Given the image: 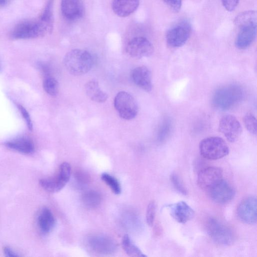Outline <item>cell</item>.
I'll use <instances>...</instances> for the list:
<instances>
[{"label":"cell","instance_id":"cell-9","mask_svg":"<svg viewBox=\"0 0 257 257\" xmlns=\"http://www.w3.org/2000/svg\"><path fill=\"white\" fill-rule=\"evenodd\" d=\"M154 51L152 44L146 38L137 37L127 44L126 52L131 57L140 59L151 56Z\"/></svg>","mask_w":257,"mask_h":257},{"label":"cell","instance_id":"cell-30","mask_svg":"<svg viewBox=\"0 0 257 257\" xmlns=\"http://www.w3.org/2000/svg\"><path fill=\"white\" fill-rule=\"evenodd\" d=\"M171 181L175 188L180 193L187 195V190L180 178L175 173H172L170 176Z\"/></svg>","mask_w":257,"mask_h":257},{"label":"cell","instance_id":"cell-27","mask_svg":"<svg viewBox=\"0 0 257 257\" xmlns=\"http://www.w3.org/2000/svg\"><path fill=\"white\" fill-rule=\"evenodd\" d=\"M172 129V122L169 118H166L163 121L160 126L158 138L160 142H163L170 135Z\"/></svg>","mask_w":257,"mask_h":257},{"label":"cell","instance_id":"cell-31","mask_svg":"<svg viewBox=\"0 0 257 257\" xmlns=\"http://www.w3.org/2000/svg\"><path fill=\"white\" fill-rule=\"evenodd\" d=\"M18 107L23 116V117L25 119L28 127L30 130L31 131L33 129V123L29 113L25 109V108L21 105H19Z\"/></svg>","mask_w":257,"mask_h":257},{"label":"cell","instance_id":"cell-15","mask_svg":"<svg viewBox=\"0 0 257 257\" xmlns=\"http://www.w3.org/2000/svg\"><path fill=\"white\" fill-rule=\"evenodd\" d=\"M61 10L63 17L71 21L80 19L84 13L81 0H61Z\"/></svg>","mask_w":257,"mask_h":257},{"label":"cell","instance_id":"cell-3","mask_svg":"<svg viewBox=\"0 0 257 257\" xmlns=\"http://www.w3.org/2000/svg\"><path fill=\"white\" fill-rule=\"evenodd\" d=\"M94 59L91 54L86 50L74 49L68 52L64 58L66 69L71 74L81 75L87 73L92 68Z\"/></svg>","mask_w":257,"mask_h":257},{"label":"cell","instance_id":"cell-32","mask_svg":"<svg viewBox=\"0 0 257 257\" xmlns=\"http://www.w3.org/2000/svg\"><path fill=\"white\" fill-rule=\"evenodd\" d=\"M165 4L174 12L180 11L182 0H163Z\"/></svg>","mask_w":257,"mask_h":257},{"label":"cell","instance_id":"cell-26","mask_svg":"<svg viewBox=\"0 0 257 257\" xmlns=\"http://www.w3.org/2000/svg\"><path fill=\"white\" fill-rule=\"evenodd\" d=\"M101 178L114 194H119L121 193L120 184L115 178L108 173H104L101 174Z\"/></svg>","mask_w":257,"mask_h":257},{"label":"cell","instance_id":"cell-8","mask_svg":"<svg viewBox=\"0 0 257 257\" xmlns=\"http://www.w3.org/2000/svg\"><path fill=\"white\" fill-rule=\"evenodd\" d=\"M191 25L188 21H183L170 29L166 34V41L173 48L180 47L185 44L191 33Z\"/></svg>","mask_w":257,"mask_h":257},{"label":"cell","instance_id":"cell-36","mask_svg":"<svg viewBox=\"0 0 257 257\" xmlns=\"http://www.w3.org/2000/svg\"><path fill=\"white\" fill-rule=\"evenodd\" d=\"M1 69H2V68H1V65L0 64V71H1Z\"/></svg>","mask_w":257,"mask_h":257},{"label":"cell","instance_id":"cell-20","mask_svg":"<svg viewBox=\"0 0 257 257\" xmlns=\"http://www.w3.org/2000/svg\"><path fill=\"white\" fill-rule=\"evenodd\" d=\"M6 146L11 150L24 154H31L35 150L33 141L26 137H20L9 141L6 143Z\"/></svg>","mask_w":257,"mask_h":257},{"label":"cell","instance_id":"cell-35","mask_svg":"<svg viewBox=\"0 0 257 257\" xmlns=\"http://www.w3.org/2000/svg\"><path fill=\"white\" fill-rule=\"evenodd\" d=\"M11 0H0V8L7 5Z\"/></svg>","mask_w":257,"mask_h":257},{"label":"cell","instance_id":"cell-16","mask_svg":"<svg viewBox=\"0 0 257 257\" xmlns=\"http://www.w3.org/2000/svg\"><path fill=\"white\" fill-rule=\"evenodd\" d=\"M134 82L143 90L150 92L152 89V75L150 70L142 66L134 69L131 73Z\"/></svg>","mask_w":257,"mask_h":257},{"label":"cell","instance_id":"cell-6","mask_svg":"<svg viewBox=\"0 0 257 257\" xmlns=\"http://www.w3.org/2000/svg\"><path fill=\"white\" fill-rule=\"evenodd\" d=\"M206 230L212 239L219 244L228 245L234 240V235L231 229L215 218L208 219Z\"/></svg>","mask_w":257,"mask_h":257},{"label":"cell","instance_id":"cell-10","mask_svg":"<svg viewBox=\"0 0 257 257\" xmlns=\"http://www.w3.org/2000/svg\"><path fill=\"white\" fill-rule=\"evenodd\" d=\"M257 200L254 196L243 199L237 208L238 218L244 223L253 224L257 220Z\"/></svg>","mask_w":257,"mask_h":257},{"label":"cell","instance_id":"cell-21","mask_svg":"<svg viewBox=\"0 0 257 257\" xmlns=\"http://www.w3.org/2000/svg\"><path fill=\"white\" fill-rule=\"evenodd\" d=\"M84 88L86 94L92 100L102 103L107 99V94L101 89L96 80L88 81L86 83Z\"/></svg>","mask_w":257,"mask_h":257},{"label":"cell","instance_id":"cell-12","mask_svg":"<svg viewBox=\"0 0 257 257\" xmlns=\"http://www.w3.org/2000/svg\"><path fill=\"white\" fill-rule=\"evenodd\" d=\"M238 32L235 40V45L239 49L248 48L256 37V22H249L236 26Z\"/></svg>","mask_w":257,"mask_h":257},{"label":"cell","instance_id":"cell-13","mask_svg":"<svg viewBox=\"0 0 257 257\" xmlns=\"http://www.w3.org/2000/svg\"><path fill=\"white\" fill-rule=\"evenodd\" d=\"M223 179L222 170L217 167H208L200 171L197 184L202 189L208 191Z\"/></svg>","mask_w":257,"mask_h":257},{"label":"cell","instance_id":"cell-17","mask_svg":"<svg viewBox=\"0 0 257 257\" xmlns=\"http://www.w3.org/2000/svg\"><path fill=\"white\" fill-rule=\"evenodd\" d=\"M172 216L178 222L185 223L195 215L194 210L185 202L180 201L170 206Z\"/></svg>","mask_w":257,"mask_h":257},{"label":"cell","instance_id":"cell-2","mask_svg":"<svg viewBox=\"0 0 257 257\" xmlns=\"http://www.w3.org/2000/svg\"><path fill=\"white\" fill-rule=\"evenodd\" d=\"M244 94V90L240 85L228 84L218 88L214 91L212 102L217 109L227 110L240 101Z\"/></svg>","mask_w":257,"mask_h":257},{"label":"cell","instance_id":"cell-7","mask_svg":"<svg viewBox=\"0 0 257 257\" xmlns=\"http://www.w3.org/2000/svg\"><path fill=\"white\" fill-rule=\"evenodd\" d=\"M71 173L70 165L67 162H64L60 166L58 172L55 177L42 179L39 181L40 184L47 192H59L69 181Z\"/></svg>","mask_w":257,"mask_h":257},{"label":"cell","instance_id":"cell-34","mask_svg":"<svg viewBox=\"0 0 257 257\" xmlns=\"http://www.w3.org/2000/svg\"><path fill=\"white\" fill-rule=\"evenodd\" d=\"M4 252L6 256L16 257L19 255L9 247L6 246L4 249Z\"/></svg>","mask_w":257,"mask_h":257},{"label":"cell","instance_id":"cell-28","mask_svg":"<svg viewBox=\"0 0 257 257\" xmlns=\"http://www.w3.org/2000/svg\"><path fill=\"white\" fill-rule=\"evenodd\" d=\"M244 125L250 133L256 134V119L255 117L251 113H246L243 118Z\"/></svg>","mask_w":257,"mask_h":257},{"label":"cell","instance_id":"cell-24","mask_svg":"<svg viewBox=\"0 0 257 257\" xmlns=\"http://www.w3.org/2000/svg\"><path fill=\"white\" fill-rule=\"evenodd\" d=\"M44 90L48 94L55 96L59 91V83L57 80L53 76L47 75L43 82Z\"/></svg>","mask_w":257,"mask_h":257},{"label":"cell","instance_id":"cell-1","mask_svg":"<svg viewBox=\"0 0 257 257\" xmlns=\"http://www.w3.org/2000/svg\"><path fill=\"white\" fill-rule=\"evenodd\" d=\"M50 7L48 6L40 18L26 20L17 24L11 36L16 40L34 39L45 36L53 27V19Z\"/></svg>","mask_w":257,"mask_h":257},{"label":"cell","instance_id":"cell-23","mask_svg":"<svg viewBox=\"0 0 257 257\" xmlns=\"http://www.w3.org/2000/svg\"><path fill=\"white\" fill-rule=\"evenodd\" d=\"M122 247L125 252L131 256H146L140 248L131 240L129 235L125 234L121 241Z\"/></svg>","mask_w":257,"mask_h":257},{"label":"cell","instance_id":"cell-25","mask_svg":"<svg viewBox=\"0 0 257 257\" xmlns=\"http://www.w3.org/2000/svg\"><path fill=\"white\" fill-rule=\"evenodd\" d=\"M82 201L87 207L94 208L99 204L101 201V197L97 192L94 191H89L83 194Z\"/></svg>","mask_w":257,"mask_h":257},{"label":"cell","instance_id":"cell-4","mask_svg":"<svg viewBox=\"0 0 257 257\" xmlns=\"http://www.w3.org/2000/svg\"><path fill=\"white\" fill-rule=\"evenodd\" d=\"M201 155L209 160L220 159L229 154L227 144L222 138L211 137L201 140L199 145Z\"/></svg>","mask_w":257,"mask_h":257},{"label":"cell","instance_id":"cell-11","mask_svg":"<svg viewBox=\"0 0 257 257\" xmlns=\"http://www.w3.org/2000/svg\"><path fill=\"white\" fill-rule=\"evenodd\" d=\"M219 130L228 141L234 142L240 137L242 129L236 117L227 114L221 118L219 123Z\"/></svg>","mask_w":257,"mask_h":257},{"label":"cell","instance_id":"cell-19","mask_svg":"<svg viewBox=\"0 0 257 257\" xmlns=\"http://www.w3.org/2000/svg\"><path fill=\"white\" fill-rule=\"evenodd\" d=\"M37 224L43 234L50 232L55 224V219L51 211L47 207L43 208L37 216Z\"/></svg>","mask_w":257,"mask_h":257},{"label":"cell","instance_id":"cell-14","mask_svg":"<svg viewBox=\"0 0 257 257\" xmlns=\"http://www.w3.org/2000/svg\"><path fill=\"white\" fill-rule=\"evenodd\" d=\"M210 197L214 202L224 204L231 201L234 197L235 191L227 181L221 180L208 191Z\"/></svg>","mask_w":257,"mask_h":257},{"label":"cell","instance_id":"cell-22","mask_svg":"<svg viewBox=\"0 0 257 257\" xmlns=\"http://www.w3.org/2000/svg\"><path fill=\"white\" fill-rule=\"evenodd\" d=\"M89 241L93 249L100 253H110L115 248L111 239L102 236H93Z\"/></svg>","mask_w":257,"mask_h":257},{"label":"cell","instance_id":"cell-29","mask_svg":"<svg viewBox=\"0 0 257 257\" xmlns=\"http://www.w3.org/2000/svg\"><path fill=\"white\" fill-rule=\"evenodd\" d=\"M156 210V203L154 201L150 202L147 207L146 211V222L150 226H153L155 218Z\"/></svg>","mask_w":257,"mask_h":257},{"label":"cell","instance_id":"cell-5","mask_svg":"<svg viewBox=\"0 0 257 257\" xmlns=\"http://www.w3.org/2000/svg\"><path fill=\"white\" fill-rule=\"evenodd\" d=\"M114 106L120 117L125 120L134 118L138 112L136 100L131 94L125 91L117 93L114 99Z\"/></svg>","mask_w":257,"mask_h":257},{"label":"cell","instance_id":"cell-18","mask_svg":"<svg viewBox=\"0 0 257 257\" xmlns=\"http://www.w3.org/2000/svg\"><path fill=\"white\" fill-rule=\"evenodd\" d=\"M140 0H113L112 9L118 16L125 17L137 9Z\"/></svg>","mask_w":257,"mask_h":257},{"label":"cell","instance_id":"cell-33","mask_svg":"<svg viewBox=\"0 0 257 257\" xmlns=\"http://www.w3.org/2000/svg\"><path fill=\"white\" fill-rule=\"evenodd\" d=\"M224 8L229 12L234 11L238 5L239 0H221Z\"/></svg>","mask_w":257,"mask_h":257}]
</instances>
